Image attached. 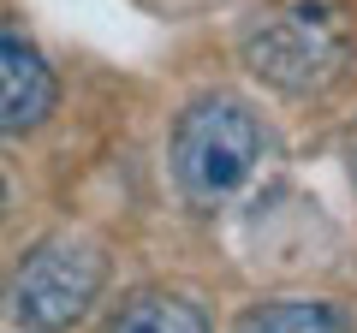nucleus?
I'll return each instance as SVG.
<instances>
[{
    "label": "nucleus",
    "mask_w": 357,
    "mask_h": 333,
    "mask_svg": "<svg viewBox=\"0 0 357 333\" xmlns=\"http://www.w3.org/2000/svg\"><path fill=\"white\" fill-rule=\"evenodd\" d=\"M60 102V84H54V65L42 60V48L30 36L0 30V137H24Z\"/></svg>",
    "instance_id": "4"
},
{
    "label": "nucleus",
    "mask_w": 357,
    "mask_h": 333,
    "mask_svg": "<svg viewBox=\"0 0 357 333\" xmlns=\"http://www.w3.org/2000/svg\"><path fill=\"white\" fill-rule=\"evenodd\" d=\"M107 333H215L203 316V304L185 292H161V286H143L126 304L107 316Z\"/></svg>",
    "instance_id": "5"
},
{
    "label": "nucleus",
    "mask_w": 357,
    "mask_h": 333,
    "mask_svg": "<svg viewBox=\"0 0 357 333\" xmlns=\"http://www.w3.org/2000/svg\"><path fill=\"white\" fill-rule=\"evenodd\" d=\"M244 65L286 95H310L340 72V36L310 6H274L244 24Z\"/></svg>",
    "instance_id": "3"
},
{
    "label": "nucleus",
    "mask_w": 357,
    "mask_h": 333,
    "mask_svg": "<svg viewBox=\"0 0 357 333\" xmlns=\"http://www.w3.org/2000/svg\"><path fill=\"white\" fill-rule=\"evenodd\" d=\"M102 280H107L102 244L77 238V232H54L13 268V280L0 286V309L24 333H66L102 297Z\"/></svg>",
    "instance_id": "2"
},
{
    "label": "nucleus",
    "mask_w": 357,
    "mask_h": 333,
    "mask_svg": "<svg viewBox=\"0 0 357 333\" xmlns=\"http://www.w3.org/2000/svg\"><path fill=\"white\" fill-rule=\"evenodd\" d=\"M232 333H351V316L328 297H268L244 309Z\"/></svg>",
    "instance_id": "6"
},
{
    "label": "nucleus",
    "mask_w": 357,
    "mask_h": 333,
    "mask_svg": "<svg viewBox=\"0 0 357 333\" xmlns=\"http://www.w3.org/2000/svg\"><path fill=\"white\" fill-rule=\"evenodd\" d=\"M262 161V119L250 102L215 90L173 119V179L191 203H227L250 185Z\"/></svg>",
    "instance_id": "1"
},
{
    "label": "nucleus",
    "mask_w": 357,
    "mask_h": 333,
    "mask_svg": "<svg viewBox=\"0 0 357 333\" xmlns=\"http://www.w3.org/2000/svg\"><path fill=\"white\" fill-rule=\"evenodd\" d=\"M0 220H6V179H0Z\"/></svg>",
    "instance_id": "7"
}]
</instances>
